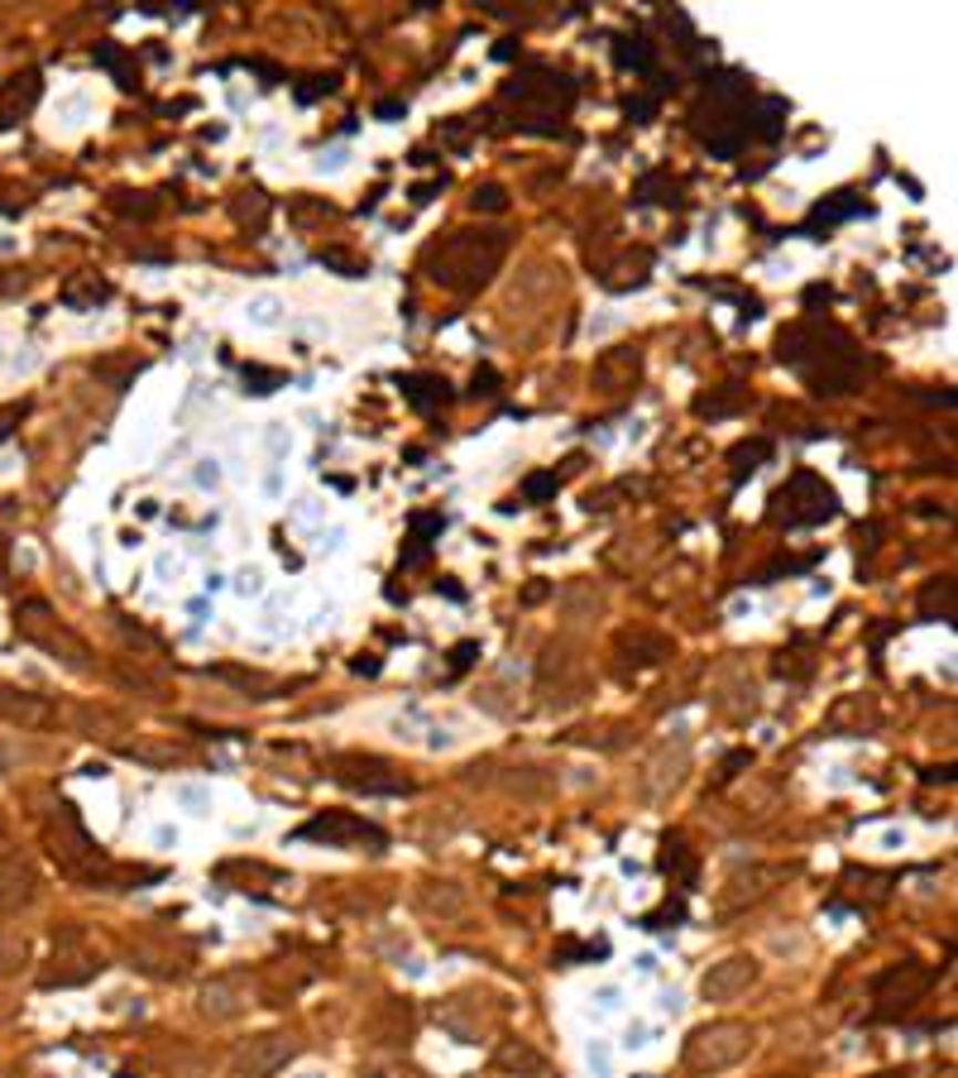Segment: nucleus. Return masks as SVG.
Instances as JSON below:
<instances>
[{
	"label": "nucleus",
	"instance_id": "obj_1",
	"mask_svg": "<svg viewBox=\"0 0 958 1078\" xmlns=\"http://www.w3.org/2000/svg\"><path fill=\"white\" fill-rule=\"evenodd\" d=\"M777 355L781 364L801 370L815 393H848L858 384L863 360L853 351V341L834 326H815V322H795L777 336Z\"/></svg>",
	"mask_w": 958,
	"mask_h": 1078
},
{
	"label": "nucleus",
	"instance_id": "obj_2",
	"mask_svg": "<svg viewBox=\"0 0 958 1078\" xmlns=\"http://www.w3.org/2000/svg\"><path fill=\"white\" fill-rule=\"evenodd\" d=\"M503 255H508L503 230H451V236L427 250L423 269L431 283L451 288V293H475V288H485L493 279Z\"/></svg>",
	"mask_w": 958,
	"mask_h": 1078
},
{
	"label": "nucleus",
	"instance_id": "obj_3",
	"mask_svg": "<svg viewBox=\"0 0 958 1078\" xmlns=\"http://www.w3.org/2000/svg\"><path fill=\"white\" fill-rule=\"evenodd\" d=\"M43 843H49L53 863L63 868L72 882H92V887L101 882V887H106L115 878V863L101 853V843L86 835V825L77 820V810H72V806H58L49 820H43Z\"/></svg>",
	"mask_w": 958,
	"mask_h": 1078
},
{
	"label": "nucleus",
	"instance_id": "obj_4",
	"mask_svg": "<svg viewBox=\"0 0 958 1078\" xmlns=\"http://www.w3.org/2000/svg\"><path fill=\"white\" fill-rule=\"evenodd\" d=\"M14 633H20L24 643H34L39 652H49L53 662H63L67 672H92V666H96V662H92V647H86L82 638L72 633L67 623L58 619L43 600L14 604Z\"/></svg>",
	"mask_w": 958,
	"mask_h": 1078
},
{
	"label": "nucleus",
	"instance_id": "obj_5",
	"mask_svg": "<svg viewBox=\"0 0 958 1078\" xmlns=\"http://www.w3.org/2000/svg\"><path fill=\"white\" fill-rule=\"evenodd\" d=\"M101 968H106V958H101L92 935H86L82 925H58L53 950L39 968V987H49V993L53 987H82V983H92Z\"/></svg>",
	"mask_w": 958,
	"mask_h": 1078
},
{
	"label": "nucleus",
	"instance_id": "obj_6",
	"mask_svg": "<svg viewBox=\"0 0 958 1078\" xmlns=\"http://www.w3.org/2000/svg\"><path fill=\"white\" fill-rule=\"evenodd\" d=\"M767 518H772L777 528H781V522H787V528H815V522L839 518V494L824 485L815 470H795L787 485L772 494Z\"/></svg>",
	"mask_w": 958,
	"mask_h": 1078
},
{
	"label": "nucleus",
	"instance_id": "obj_7",
	"mask_svg": "<svg viewBox=\"0 0 958 1078\" xmlns=\"http://www.w3.org/2000/svg\"><path fill=\"white\" fill-rule=\"evenodd\" d=\"M939 983V973L920 958H906V964H892L873 978V1022H902L906 1012H916L925 993Z\"/></svg>",
	"mask_w": 958,
	"mask_h": 1078
},
{
	"label": "nucleus",
	"instance_id": "obj_8",
	"mask_svg": "<svg viewBox=\"0 0 958 1078\" xmlns=\"http://www.w3.org/2000/svg\"><path fill=\"white\" fill-rule=\"evenodd\" d=\"M748 1050H752V1026H743V1022H709L700 1030H690L686 1065L695 1074H723V1069H733L738 1059H748Z\"/></svg>",
	"mask_w": 958,
	"mask_h": 1078
},
{
	"label": "nucleus",
	"instance_id": "obj_9",
	"mask_svg": "<svg viewBox=\"0 0 958 1078\" xmlns=\"http://www.w3.org/2000/svg\"><path fill=\"white\" fill-rule=\"evenodd\" d=\"M331 777L351 791H365V796H408L413 791V777L388 763V757H374V753H341L331 757Z\"/></svg>",
	"mask_w": 958,
	"mask_h": 1078
},
{
	"label": "nucleus",
	"instance_id": "obj_10",
	"mask_svg": "<svg viewBox=\"0 0 958 1078\" xmlns=\"http://www.w3.org/2000/svg\"><path fill=\"white\" fill-rule=\"evenodd\" d=\"M298 839H316L326 843V849H374L379 853L388 835L374 820H365V815H351V810H322L316 820H308L298 829Z\"/></svg>",
	"mask_w": 958,
	"mask_h": 1078
},
{
	"label": "nucleus",
	"instance_id": "obj_11",
	"mask_svg": "<svg viewBox=\"0 0 958 1078\" xmlns=\"http://www.w3.org/2000/svg\"><path fill=\"white\" fill-rule=\"evenodd\" d=\"M508 101H518V106H542V121H551V115H565L575 106V86L561 77V72H546V68H528L522 77H513L503 86Z\"/></svg>",
	"mask_w": 958,
	"mask_h": 1078
},
{
	"label": "nucleus",
	"instance_id": "obj_12",
	"mask_svg": "<svg viewBox=\"0 0 958 1078\" xmlns=\"http://www.w3.org/2000/svg\"><path fill=\"white\" fill-rule=\"evenodd\" d=\"M298 1059V1045L279 1036V1030H269V1036H254L244 1040L236 1055H230V1069H236V1078H273L279 1069H288Z\"/></svg>",
	"mask_w": 958,
	"mask_h": 1078
},
{
	"label": "nucleus",
	"instance_id": "obj_13",
	"mask_svg": "<svg viewBox=\"0 0 958 1078\" xmlns=\"http://www.w3.org/2000/svg\"><path fill=\"white\" fill-rule=\"evenodd\" d=\"M758 978H762V964H758V958H752V954H729V958H719V964H709V968H705L700 997H705V1002H733V997H743Z\"/></svg>",
	"mask_w": 958,
	"mask_h": 1078
},
{
	"label": "nucleus",
	"instance_id": "obj_14",
	"mask_svg": "<svg viewBox=\"0 0 958 1078\" xmlns=\"http://www.w3.org/2000/svg\"><path fill=\"white\" fill-rule=\"evenodd\" d=\"M686 771H690V748H686V743H676V748H671V743H662V748L643 763V796L647 800H666L680 781H686Z\"/></svg>",
	"mask_w": 958,
	"mask_h": 1078
},
{
	"label": "nucleus",
	"instance_id": "obj_15",
	"mask_svg": "<svg viewBox=\"0 0 958 1078\" xmlns=\"http://www.w3.org/2000/svg\"><path fill=\"white\" fill-rule=\"evenodd\" d=\"M637 379H643V351L637 345H614L594 360V384L600 393H628Z\"/></svg>",
	"mask_w": 958,
	"mask_h": 1078
},
{
	"label": "nucleus",
	"instance_id": "obj_16",
	"mask_svg": "<svg viewBox=\"0 0 958 1078\" xmlns=\"http://www.w3.org/2000/svg\"><path fill=\"white\" fill-rule=\"evenodd\" d=\"M58 719V709L43 701L34 691H20V686H0V724H14V728H49Z\"/></svg>",
	"mask_w": 958,
	"mask_h": 1078
},
{
	"label": "nucleus",
	"instance_id": "obj_17",
	"mask_svg": "<svg viewBox=\"0 0 958 1078\" xmlns=\"http://www.w3.org/2000/svg\"><path fill=\"white\" fill-rule=\"evenodd\" d=\"M34 887H39V872L29 863L24 853H0V911H20L34 901Z\"/></svg>",
	"mask_w": 958,
	"mask_h": 1078
},
{
	"label": "nucleus",
	"instance_id": "obj_18",
	"mask_svg": "<svg viewBox=\"0 0 958 1078\" xmlns=\"http://www.w3.org/2000/svg\"><path fill=\"white\" fill-rule=\"evenodd\" d=\"M244 1007H250V993H244L240 978H211L197 997V1012L207 1016V1022H236Z\"/></svg>",
	"mask_w": 958,
	"mask_h": 1078
},
{
	"label": "nucleus",
	"instance_id": "obj_19",
	"mask_svg": "<svg viewBox=\"0 0 958 1078\" xmlns=\"http://www.w3.org/2000/svg\"><path fill=\"white\" fill-rule=\"evenodd\" d=\"M39 96H43V77L34 68L20 72V77H10L0 86V125H20L24 115L39 106Z\"/></svg>",
	"mask_w": 958,
	"mask_h": 1078
},
{
	"label": "nucleus",
	"instance_id": "obj_20",
	"mask_svg": "<svg viewBox=\"0 0 958 1078\" xmlns=\"http://www.w3.org/2000/svg\"><path fill=\"white\" fill-rule=\"evenodd\" d=\"M493 1069L518 1074V1078H542L546 1074V1059L537 1055L528 1040H503L499 1050H493Z\"/></svg>",
	"mask_w": 958,
	"mask_h": 1078
},
{
	"label": "nucleus",
	"instance_id": "obj_21",
	"mask_svg": "<svg viewBox=\"0 0 958 1078\" xmlns=\"http://www.w3.org/2000/svg\"><path fill=\"white\" fill-rule=\"evenodd\" d=\"M916 614L930 619V623H949L954 619V576H935L920 585V600H916Z\"/></svg>",
	"mask_w": 958,
	"mask_h": 1078
},
{
	"label": "nucleus",
	"instance_id": "obj_22",
	"mask_svg": "<svg viewBox=\"0 0 958 1078\" xmlns=\"http://www.w3.org/2000/svg\"><path fill=\"white\" fill-rule=\"evenodd\" d=\"M657 868H662L671 882H680V887H695V872H700V868H695V853H690L680 839H662Z\"/></svg>",
	"mask_w": 958,
	"mask_h": 1078
},
{
	"label": "nucleus",
	"instance_id": "obj_23",
	"mask_svg": "<svg viewBox=\"0 0 958 1078\" xmlns=\"http://www.w3.org/2000/svg\"><path fill=\"white\" fill-rule=\"evenodd\" d=\"M844 892L858 896V901H887L892 896V878H887V872H873V868H848L844 872Z\"/></svg>",
	"mask_w": 958,
	"mask_h": 1078
},
{
	"label": "nucleus",
	"instance_id": "obj_24",
	"mask_svg": "<svg viewBox=\"0 0 958 1078\" xmlns=\"http://www.w3.org/2000/svg\"><path fill=\"white\" fill-rule=\"evenodd\" d=\"M618 652H633V657H623V662H633V672H637V666H657L671 647H666V638H657V633H623Z\"/></svg>",
	"mask_w": 958,
	"mask_h": 1078
},
{
	"label": "nucleus",
	"instance_id": "obj_25",
	"mask_svg": "<svg viewBox=\"0 0 958 1078\" xmlns=\"http://www.w3.org/2000/svg\"><path fill=\"white\" fill-rule=\"evenodd\" d=\"M417 901H423L427 915H460L466 911V892H460L456 882H427Z\"/></svg>",
	"mask_w": 958,
	"mask_h": 1078
},
{
	"label": "nucleus",
	"instance_id": "obj_26",
	"mask_svg": "<svg viewBox=\"0 0 958 1078\" xmlns=\"http://www.w3.org/2000/svg\"><path fill=\"white\" fill-rule=\"evenodd\" d=\"M115 293V288L106 279H96V273H82V279H67L63 283V302L67 308H96V302H106Z\"/></svg>",
	"mask_w": 958,
	"mask_h": 1078
},
{
	"label": "nucleus",
	"instance_id": "obj_27",
	"mask_svg": "<svg viewBox=\"0 0 958 1078\" xmlns=\"http://www.w3.org/2000/svg\"><path fill=\"white\" fill-rule=\"evenodd\" d=\"M614 63L618 68H633V72H652V68H657V49H652L643 34H623L614 43Z\"/></svg>",
	"mask_w": 958,
	"mask_h": 1078
},
{
	"label": "nucleus",
	"instance_id": "obj_28",
	"mask_svg": "<svg viewBox=\"0 0 958 1078\" xmlns=\"http://www.w3.org/2000/svg\"><path fill=\"white\" fill-rule=\"evenodd\" d=\"M446 388H451V384H446V379H431V374H408V379H403V393H408L413 407H437V403H446V398H451Z\"/></svg>",
	"mask_w": 958,
	"mask_h": 1078
},
{
	"label": "nucleus",
	"instance_id": "obj_29",
	"mask_svg": "<svg viewBox=\"0 0 958 1078\" xmlns=\"http://www.w3.org/2000/svg\"><path fill=\"white\" fill-rule=\"evenodd\" d=\"M772 456V442L767 436H752V442H738L733 450H729V470H733V479H748L758 465Z\"/></svg>",
	"mask_w": 958,
	"mask_h": 1078
},
{
	"label": "nucleus",
	"instance_id": "obj_30",
	"mask_svg": "<svg viewBox=\"0 0 958 1078\" xmlns=\"http://www.w3.org/2000/svg\"><path fill=\"white\" fill-rule=\"evenodd\" d=\"M29 964V940L20 930H0V978H14Z\"/></svg>",
	"mask_w": 958,
	"mask_h": 1078
},
{
	"label": "nucleus",
	"instance_id": "obj_31",
	"mask_svg": "<svg viewBox=\"0 0 958 1078\" xmlns=\"http://www.w3.org/2000/svg\"><path fill=\"white\" fill-rule=\"evenodd\" d=\"M441 528H446V522H441L437 514H417V518H413V537H408V551H403V561H423V557H427V547H431L427 537H431V532H441Z\"/></svg>",
	"mask_w": 958,
	"mask_h": 1078
},
{
	"label": "nucleus",
	"instance_id": "obj_32",
	"mask_svg": "<svg viewBox=\"0 0 958 1078\" xmlns=\"http://www.w3.org/2000/svg\"><path fill=\"white\" fill-rule=\"evenodd\" d=\"M810 672H815V662H810V652H805V638H801V643H791V647H781V652H777V676L805 681Z\"/></svg>",
	"mask_w": 958,
	"mask_h": 1078
},
{
	"label": "nucleus",
	"instance_id": "obj_33",
	"mask_svg": "<svg viewBox=\"0 0 958 1078\" xmlns=\"http://www.w3.org/2000/svg\"><path fill=\"white\" fill-rule=\"evenodd\" d=\"M637 201H662V207H671V201H680V187L657 168V173H647V178L637 183Z\"/></svg>",
	"mask_w": 958,
	"mask_h": 1078
},
{
	"label": "nucleus",
	"instance_id": "obj_34",
	"mask_svg": "<svg viewBox=\"0 0 958 1078\" xmlns=\"http://www.w3.org/2000/svg\"><path fill=\"white\" fill-rule=\"evenodd\" d=\"M858 211H867L863 201H844V193H839V197H830V201H820V207H815V216H810V230H815V226L830 230L834 221H844V216H858Z\"/></svg>",
	"mask_w": 958,
	"mask_h": 1078
},
{
	"label": "nucleus",
	"instance_id": "obj_35",
	"mask_svg": "<svg viewBox=\"0 0 958 1078\" xmlns=\"http://www.w3.org/2000/svg\"><path fill=\"white\" fill-rule=\"evenodd\" d=\"M264 216H269V197L259 193V187H250V193H240V201H236V221L240 226H264Z\"/></svg>",
	"mask_w": 958,
	"mask_h": 1078
},
{
	"label": "nucleus",
	"instance_id": "obj_36",
	"mask_svg": "<svg viewBox=\"0 0 958 1078\" xmlns=\"http://www.w3.org/2000/svg\"><path fill=\"white\" fill-rule=\"evenodd\" d=\"M111 207L121 216H139V221H149V216L158 211L154 201H144V193H111Z\"/></svg>",
	"mask_w": 958,
	"mask_h": 1078
},
{
	"label": "nucleus",
	"instance_id": "obj_37",
	"mask_svg": "<svg viewBox=\"0 0 958 1078\" xmlns=\"http://www.w3.org/2000/svg\"><path fill=\"white\" fill-rule=\"evenodd\" d=\"M556 489H561V475H528V485H522V499H528V504H542V499H551Z\"/></svg>",
	"mask_w": 958,
	"mask_h": 1078
},
{
	"label": "nucleus",
	"instance_id": "obj_38",
	"mask_svg": "<svg viewBox=\"0 0 958 1078\" xmlns=\"http://www.w3.org/2000/svg\"><path fill=\"white\" fill-rule=\"evenodd\" d=\"M216 676L236 681V686H244V691H269V686H273L269 676H259V672H240V666H216Z\"/></svg>",
	"mask_w": 958,
	"mask_h": 1078
},
{
	"label": "nucleus",
	"instance_id": "obj_39",
	"mask_svg": "<svg viewBox=\"0 0 958 1078\" xmlns=\"http://www.w3.org/2000/svg\"><path fill=\"white\" fill-rule=\"evenodd\" d=\"M470 207H475V211H503V207H508V197H503V187H493V183H489V187H479V193L470 197Z\"/></svg>",
	"mask_w": 958,
	"mask_h": 1078
},
{
	"label": "nucleus",
	"instance_id": "obj_40",
	"mask_svg": "<svg viewBox=\"0 0 958 1078\" xmlns=\"http://www.w3.org/2000/svg\"><path fill=\"white\" fill-rule=\"evenodd\" d=\"M680 915H686V906H680V901H666V906H662V911H652V915H643V925H647V930H666V921H671V925H676V921H680Z\"/></svg>",
	"mask_w": 958,
	"mask_h": 1078
},
{
	"label": "nucleus",
	"instance_id": "obj_41",
	"mask_svg": "<svg viewBox=\"0 0 958 1078\" xmlns=\"http://www.w3.org/2000/svg\"><path fill=\"white\" fill-rule=\"evenodd\" d=\"M244 384H254V393H273L283 379L279 374H264V370H244Z\"/></svg>",
	"mask_w": 958,
	"mask_h": 1078
},
{
	"label": "nucleus",
	"instance_id": "obj_42",
	"mask_svg": "<svg viewBox=\"0 0 958 1078\" xmlns=\"http://www.w3.org/2000/svg\"><path fill=\"white\" fill-rule=\"evenodd\" d=\"M475 657H479V643H460V647L451 652V672L460 676V672H466V666H470Z\"/></svg>",
	"mask_w": 958,
	"mask_h": 1078
},
{
	"label": "nucleus",
	"instance_id": "obj_43",
	"mask_svg": "<svg viewBox=\"0 0 958 1078\" xmlns=\"http://www.w3.org/2000/svg\"><path fill=\"white\" fill-rule=\"evenodd\" d=\"M24 417V403H10V407H0V436H10V427L14 422Z\"/></svg>",
	"mask_w": 958,
	"mask_h": 1078
}]
</instances>
